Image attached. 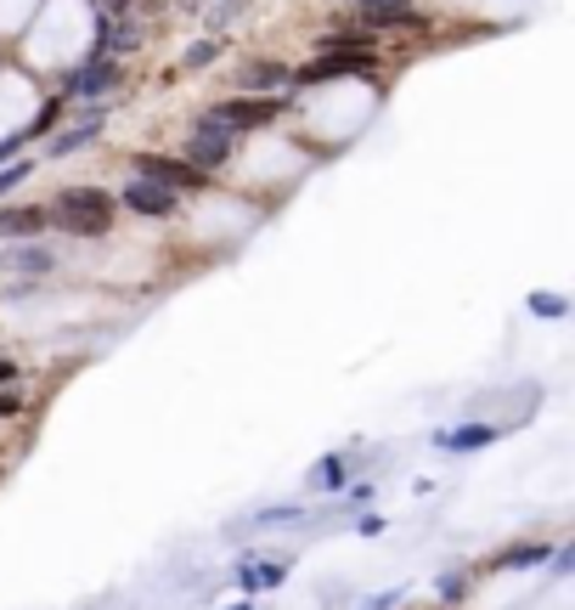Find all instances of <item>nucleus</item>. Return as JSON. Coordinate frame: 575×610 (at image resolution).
I'll return each instance as SVG.
<instances>
[{"label":"nucleus","instance_id":"1","mask_svg":"<svg viewBox=\"0 0 575 610\" xmlns=\"http://www.w3.org/2000/svg\"><path fill=\"white\" fill-rule=\"evenodd\" d=\"M57 221L68 232H79V238H102V232L113 226V199L102 193V186H68V193L57 199V210L45 215Z\"/></svg>","mask_w":575,"mask_h":610},{"label":"nucleus","instance_id":"2","mask_svg":"<svg viewBox=\"0 0 575 610\" xmlns=\"http://www.w3.org/2000/svg\"><path fill=\"white\" fill-rule=\"evenodd\" d=\"M372 45L367 40H327V52L322 63L300 68V74H288V85H316V79H333V74H372Z\"/></svg>","mask_w":575,"mask_h":610},{"label":"nucleus","instance_id":"3","mask_svg":"<svg viewBox=\"0 0 575 610\" xmlns=\"http://www.w3.org/2000/svg\"><path fill=\"white\" fill-rule=\"evenodd\" d=\"M276 114H282L276 97H231V103H215V108L204 114V125H220V130H231V136H243V130L271 125Z\"/></svg>","mask_w":575,"mask_h":610},{"label":"nucleus","instance_id":"4","mask_svg":"<svg viewBox=\"0 0 575 610\" xmlns=\"http://www.w3.org/2000/svg\"><path fill=\"white\" fill-rule=\"evenodd\" d=\"M135 175L170 186V193H204V181H209V170L186 164V159H159V153H141V159H135Z\"/></svg>","mask_w":575,"mask_h":610},{"label":"nucleus","instance_id":"5","mask_svg":"<svg viewBox=\"0 0 575 610\" xmlns=\"http://www.w3.org/2000/svg\"><path fill=\"white\" fill-rule=\"evenodd\" d=\"M231 148H237V136H231V130H220V125H204V119H198V130L186 136V164H198V170H220V164L231 159Z\"/></svg>","mask_w":575,"mask_h":610},{"label":"nucleus","instance_id":"6","mask_svg":"<svg viewBox=\"0 0 575 610\" xmlns=\"http://www.w3.org/2000/svg\"><path fill=\"white\" fill-rule=\"evenodd\" d=\"M124 204H130L135 215L164 221V215H175V210H181V193H170V186H159V181H148V175H135V181L124 186Z\"/></svg>","mask_w":575,"mask_h":610},{"label":"nucleus","instance_id":"7","mask_svg":"<svg viewBox=\"0 0 575 610\" xmlns=\"http://www.w3.org/2000/svg\"><path fill=\"white\" fill-rule=\"evenodd\" d=\"M113 85H119V63L96 52V63H90V68H79V74L68 79V97L90 103V97H102V90H113Z\"/></svg>","mask_w":575,"mask_h":610},{"label":"nucleus","instance_id":"8","mask_svg":"<svg viewBox=\"0 0 575 610\" xmlns=\"http://www.w3.org/2000/svg\"><path fill=\"white\" fill-rule=\"evenodd\" d=\"M361 23H372V29H417L423 18L412 12V0H361Z\"/></svg>","mask_w":575,"mask_h":610},{"label":"nucleus","instance_id":"9","mask_svg":"<svg viewBox=\"0 0 575 610\" xmlns=\"http://www.w3.org/2000/svg\"><path fill=\"white\" fill-rule=\"evenodd\" d=\"M45 232V210L23 204V210H0V238H40Z\"/></svg>","mask_w":575,"mask_h":610},{"label":"nucleus","instance_id":"10","mask_svg":"<svg viewBox=\"0 0 575 610\" xmlns=\"http://www.w3.org/2000/svg\"><path fill=\"white\" fill-rule=\"evenodd\" d=\"M96 136H102V108H90V114H85V125L63 130V136H57V142H52V153H57V159H68V153L90 148V142H96Z\"/></svg>","mask_w":575,"mask_h":610},{"label":"nucleus","instance_id":"11","mask_svg":"<svg viewBox=\"0 0 575 610\" xmlns=\"http://www.w3.org/2000/svg\"><path fill=\"white\" fill-rule=\"evenodd\" d=\"M237 79H243L249 90H282V85H288V68L260 57V63H243V68H237Z\"/></svg>","mask_w":575,"mask_h":610},{"label":"nucleus","instance_id":"12","mask_svg":"<svg viewBox=\"0 0 575 610\" xmlns=\"http://www.w3.org/2000/svg\"><path fill=\"white\" fill-rule=\"evenodd\" d=\"M486 441H491V430H486V425H468V430L441 436V447H486Z\"/></svg>","mask_w":575,"mask_h":610},{"label":"nucleus","instance_id":"13","mask_svg":"<svg viewBox=\"0 0 575 610\" xmlns=\"http://www.w3.org/2000/svg\"><path fill=\"white\" fill-rule=\"evenodd\" d=\"M237 577H243V588H271V582H282V566H243V571H237Z\"/></svg>","mask_w":575,"mask_h":610},{"label":"nucleus","instance_id":"14","mask_svg":"<svg viewBox=\"0 0 575 610\" xmlns=\"http://www.w3.org/2000/svg\"><path fill=\"white\" fill-rule=\"evenodd\" d=\"M215 57H220V40H198V45H192V57H186V63H192V68H209Z\"/></svg>","mask_w":575,"mask_h":610},{"label":"nucleus","instance_id":"15","mask_svg":"<svg viewBox=\"0 0 575 610\" xmlns=\"http://www.w3.org/2000/svg\"><path fill=\"white\" fill-rule=\"evenodd\" d=\"M542 559H547V548H513L502 566H542Z\"/></svg>","mask_w":575,"mask_h":610},{"label":"nucleus","instance_id":"16","mask_svg":"<svg viewBox=\"0 0 575 610\" xmlns=\"http://www.w3.org/2000/svg\"><path fill=\"white\" fill-rule=\"evenodd\" d=\"M18 266H23V271H52V255H45V249H23Z\"/></svg>","mask_w":575,"mask_h":610},{"label":"nucleus","instance_id":"17","mask_svg":"<svg viewBox=\"0 0 575 610\" xmlns=\"http://www.w3.org/2000/svg\"><path fill=\"white\" fill-rule=\"evenodd\" d=\"M23 175H29V164H7V170H0V193H12Z\"/></svg>","mask_w":575,"mask_h":610},{"label":"nucleus","instance_id":"18","mask_svg":"<svg viewBox=\"0 0 575 610\" xmlns=\"http://www.w3.org/2000/svg\"><path fill=\"white\" fill-rule=\"evenodd\" d=\"M345 481V463L339 458H327V469H322V486H339Z\"/></svg>","mask_w":575,"mask_h":610},{"label":"nucleus","instance_id":"19","mask_svg":"<svg viewBox=\"0 0 575 610\" xmlns=\"http://www.w3.org/2000/svg\"><path fill=\"white\" fill-rule=\"evenodd\" d=\"M12 385H18V362L0 356V390H12Z\"/></svg>","mask_w":575,"mask_h":610},{"label":"nucleus","instance_id":"20","mask_svg":"<svg viewBox=\"0 0 575 610\" xmlns=\"http://www.w3.org/2000/svg\"><path fill=\"white\" fill-rule=\"evenodd\" d=\"M23 142H29V136H12V142H0V164H12V159H18V148H23Z\"/></svg>","mask_w":575,"mask_h":610},{"label":"nucleus","instance_id":"21","mask_svg":"<svg viewBox=\"0 0 575 610\" xmlns=\"http://www.w3.org/2000/svg\"><path fill=\"white\" fill-rule=\"evenodd\" d=\"M18 407H23V402H18V396H12V390H0V418H12V413H18Z\"/></svg>","mask_w":575,"mask_h":610},{"label":"nucleus","instance_id":"22","mask_svg":"<svg viewBox=\"0 0 575 610\" xmlns=\"http://www.w3.org/2000/svg\"><path fill=\"white\" fill-rule=\"evenodd\" d=\"M119 12H130V0H108L102 7V18H119Z\"/></svg>","mask_w":575,"mask_h":610}]
</instances>
